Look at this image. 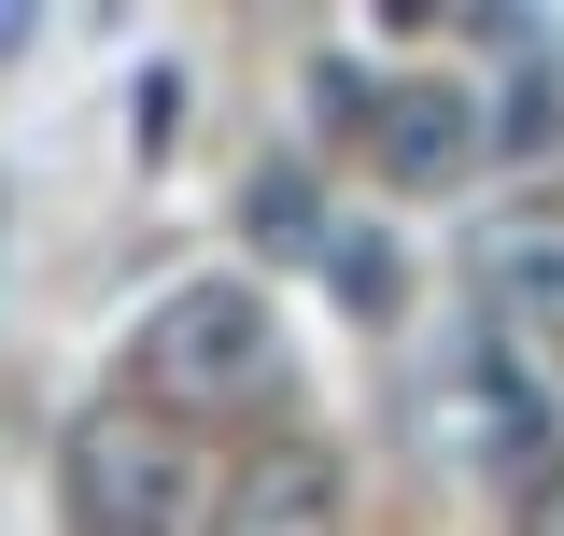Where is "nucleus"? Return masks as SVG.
<instances>
[{"mask_svg":"<svg viewBox=\"0 0 564 536\" xmlns=\"http://www.w3.org/2000/svg\"><path fill=\"white\" fill-rule=\"evenodd\" d=\"M367 156H381L395 199H452L494 156V99L452 85V71H437V85H381V99H367Z\"/></svg>","mask_w":564,"mask_h":536,"instance_id":"nucleus-4","label":"nucleus"},{"mask_svg":"<svg viewBox=\"0 0 564 536\" xmlns=\"http://www.w3.org/2000/svg\"><path fill=\"white\" fill-rule=\"evenodd\" d=\"M57 508L70 536H212V452L170 409L113 396L57 438Z\"/></svg>","mask_w":564,"mask_h":536,"instance_id":"nucleus-2","label":"nucleus"},{"mask_svg":"<svg viewBox=\"0 0 564 536\" xmlns=\"http://www.w3.org/2000/svg\"><path fill=\"white\" fill-rule=\"evenodd\" d=\"M212 536H352V467L325 438H269L212 494Z\"/></svg>","mask_w":564,"mask_h":536,"instance_id":"nucleus-6","label":"nucleus"},{"mask_svg":"<svg viewBox=\"0 0 564 536\" xmlns=\"http://www.w3.org/2000/svg\"><path fill=\"white\" fill-rule=\"evenodd\" d=\"M536 536H564V467H551V494H536Z\"/></svg>","mask_w":564,"mask_h":536,"instance_id":"nucleus-8","label":"nucleus"},{"mask_svg":"<svg viewBox=\"0 0 564 536\" xmlns=\"http://www.w3.org/2000/svg\"><path fill=\"white\" fill-rule=\"evenodd\" d=\"M423 424H437L452 467H522V452H551V409H536V382L508 367V339H466V353L423 382Z\"/></svg>","mask_w":564,"mask_h":536,"instance_id":"nucleus-5","label":"nucleus"},{"mask_svg":"<svg viewBox=\"0 0 564 536\" xmlns=\"http://www.w3.org/2000/svg\"><path fill=\"white\" fill-rule=\"evenodd\" d=\"M141 409H170L184 438L198 424H240V409H282L296 382V353H282V311L254 282H170L155 311H141Z\"/></svg>","mask_w":564,"mask_h":536,"instance_id":"nucleus-1","label":"nucleus"},{"mask_svg":"<svg viewBox=\"0 0 564 536\" xmlns=\"http://www.w3.org/2000/svg\"><path fill=\"white\" fill-rule=\"evenodd\" d=\"M466 297L494 339H564V199H508L466 226Z\"/></svg>","mask_w":564,"mask_h":536,"instance_id":"nucleus-3","label":"nucleus"},{"mask_svg":"<svg viewBox=\"0 0 564 536\" xmlns=\"http://www.w3.org/2000/svg\"><path fill=\"white\" fill-rule=\"evenodd\" d=\"M254 255H325V240H339V212L311 199V170H254Z\"/></svg>","mask_w":564,"mask_h":536,"instance_id":"nucleus-7","label":"nucleus"}]
</instances>
